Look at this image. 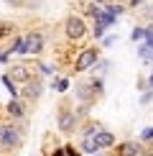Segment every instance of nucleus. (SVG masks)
Masks as SVG:
<instances>
[{
    "instance_id": "13",
    "label": "nucleus",
    "mask_w": 153,
    "mask_h": 156,
    "mask_svg": "<svg viewBox=\"0 0 153 156\" xmlns=\"http://www.w3.org/2000/svg\"><path fill=\"white\" fill-rule=\"evenodd\" d=\"M66 87H69V82H66V80H56V82H54V90H59V92H64Z\"/></svg>"
},
{
    "instance_id": "15",
    "label": "nucleus",
    "mask_w": 153,
    "mask_h": 156,
    "mask_svg": "<svg viewBox=\"0 0 153 156\" xmlns=\"http://www.w3.org/2000/svg\"><path fill=\"white\" fill-rule=\"evenodd\" d=\"M140 138H143V141H151V138H153V126H151V128H145V131L140 133Z\"/></svg>"
},
{
    "instance_id": "2",
    "label": "nucleus",
    "mask_w": 153,
    "mask_h": 156,
    "mask_svg": "<svg viewBox=\"0 0 153 156\" xmlns=\"http://www.w3.org/2000/svg\"><path fill=\"white\" fill-rule=\"evenodd\" d=\"M23 144L21 133H18V128L13 126H0V146L3 148H18Z\"/></svg>"
},
{
    "instance_id": "18",
    "label": "nucleus",
    "mask_w": 153,
    "mask_h": 156,
    "mask_svg": "<svg viewBox=\"0 0 153 156\" xmlns=\"http://www.w3.org/2000/svg\"><path fill=\"white\" fill-rule=\"evenodd\" d=\"M151 90H153V74H151Z\"/></svg>"
},
{
    "instance_id": "14",
    "label": "nucleus",
    "mask_w": 153,
    "mask_h": 156,
    "mask_svg": "<svg viewBox=\"0 0 153 156\" xmlns=\"http://www.w3.org/2000/svg\"><path fill=\"white\" fill-rule=\"evenodd\" d=\"M10 31H13V26H8V23H0V38H3V36H8Z\"/></svg>"
},
{
    "instance_id": "17",
    "label": "nucleus",
    "mask_w": 153,
    "mask_h": 156,
    "mask_svg": "<svg viewBox=\"0 0 153 156\" xmlns=\"http://www.w3.org/2000/svg\"><path fill=\"white\" fill-rule=\"evenodd\" d=\"M140 3H143V0H130V5H133V8H135V5H140Z\"/></svg>"
},
{
    "instance_id": "6",
    "label": "nucleus",
    "mask_w": 153,
    "mask_h": 156,
    "mask_svg": "<svg viewBox=\"0 0 153 156\" xmlns=\"http://www.w3.org/2000/svg\"><path fill=\"white\" fill-rule=\"evenodd\" d=\"M59 131H64V133L74 131V115L69 113V110H61L59 113Z\"/></svg>"
},
{
    "instance_id": "7",
    "label": "nucleus",
    "mask_w": 153,
    "mask_h": 156,
    "mask_svg": "<svg viewBox=\"0 0 153 156\" xmlns=\"http://www.w3.org/2000/svg\"><path fill=\"white\" fill-rule=\"evenodd\" d=\"M117 156H140V144L135 141H125L117 146Z\"/></svg>"
},
{
    "instance_id": "1",
    "label": "nucleus",
    "mask_w": 153,
    "mask_h": 156,
    "mask_svg": "<svg viewBox=\"0 0 153 156\" xmlns=\"http://www.w3.org/2000/svg\"><path fill=\"white\" fill-rule=\"evenodd\" d=\"M64 34H66V38H72V41H79L87 34V23L79 16H69L66 23H64Z\"/></svg>"
},
{
    "instance_id": "5",
    "label": "nucleus",
    "mask_w": 153,
    "mask_h": 156,
    "mask_svg": "<svg viewBox=\"0 0 153 156\" xmlns=\"http://www.w3.org/2000/svg\"><path fill=\"white\" fill-rule=\"evenodd\" d=\"M92 138H94V144H97V148H110V146H115V136H112L110 131H97Z\"/></svg>"
},
{
    "instance_id": "12",
    "label": "nucleus",
    "mask_w": 153,
    "mask_h": 156,
    "mask_svg": "<svg viewBox=\"0 0 153 156\" xmlns=\"http://www.w3.org/2000/svg\"><path fill=\"white\" fill-rule=\"evenodd\" d=\"M8 51H15V54H25V36H23V38H15L13 49H8Z\"/></svg>"
},
{
    "instance_id": "8",
    "label": "nucleus",
    "mask_w": 153,
    "mask_h": 156,
    "mask_svg": "<svg viewBox=\"0 0 153 156\" xmlns=\"http://www.w3.org/2000/svg\"><path fill=\"white\" fill-rule=\"evenodd\" d=\"M41 82H36V80H28V82H25V87H23V95L25 97H31V100H33V97H38V95H41Z\"/></svg>"
},
{
    "instance_id": "16",
    "label": "nucleus",
    "mask_w": 153,
    "mask_h": 156,
    "mask_svg": "<svg viewBox=\"0 0 153 156\" xmlns=\"http://www.w3.org/2000/svg\"><path fill=\"white\" fill-rule=\"evenodd\" d=\"M143 36H145V28H135V31H133V38H135V41L143 38Z\"/></svg>"
},
{
    "instance_id": "11",
    "label": "nucleus",
    "mask_w": 153,
    "mask_h": 156,
    "mask_svg": "<svg viewBox=\"0 0 153 156\" xmlns=\"http://www.w3.org/2000/svg\"><path fill=\"white\" fill-rule=\"evenodd\" d=\"M82 151H87V154H94V151H100L92 136H84V141H82Z\"/></svg>"
},
{
    "instance_id": "10",
    "label": "nucleus",
    "mask_w": 153,
    "mask_h": 156,
    "mask_svg": "<svg viewBox=\"0 0 153 156\" xmlns=\"http://www.w3.org/2000/svg\"><path fill=\"white\" fill-rule=\"evenodd\" d=\"M10 77H15V80H21V82H28V80H31L28 72H25V67H21V64L10 69Z\"/></svg>"
},
{
    "instance_id": "4",
    "label": "nucleus",
    "mask_w": 153,
    "mask_h": 156,
    "mask_svg": "<svg viewBox=\"0 0 153 156\" xmlns=\"http://www.w3.org/2000/svg\"><path fill=\"white\" fill-rule=\"evenodd\" d=\"M41 49H43V36L38 31L25 36V54H41Z\"/></svg>"
},
{
    "instance_id": "9",
    "label": "nucleus",
    "mask_w": 153,
    "mask_h": 156,
    "mask_svg": "<svg viewBox=\"0 0 153 156\" xmlns=\"http://www.w3.org/2000/svg\"><path fill=\"white\" fill-rule=\"evenodd\" d=\"M8 113L13 115V118H21V115L25 113V108H23V102L18 100V97H13V100L8 102Z\"/></svg>"
},
{
    "instance_id": "19",
    "label": "nucleus",
    "mask_w": 153,
    "mask_h": 156,
    "mask_svg": "<svg viewBox=\"0 0 153 156\" xmlns=\"http://www.w3.org/2000/svg\"><path fill=\"white\" fill-rule=\"evenodd\" d=\"M8 3H13V5H15V3H18V0H8Z\"/></svg>"
},
{
    "instance_id": "3",
    "label": "nucleus",
    "mask_w": 153,
    "mask_h": 156,
    "mask_svg": "<svg viewBox=\"0 0 153 156\" xmlns=\"http://www.w3.org/2000/svg\"><path fill=\"white\" fill-rule=\"evenodd\" d=\"M97 56H100V51L94 49V46L84 49L79 56H76V64H74V69H76V72H87V69H92L94 64H97Z\"/></svg>"
},
{
    "instance_id": "20",
    "label": "nucleus",
    "mask_w": 153,
    "mask_h": 156,
    "mask_svg": "<svg viewBox=\"0 0 153 156\" xmlns=\"http://www.w3.org/2000/svg\"><path fill=\"white\" fill-rule=\"evenodd\" d=\"M105 3H107V0H105Z\"/></svg>"
}]
</instances>
